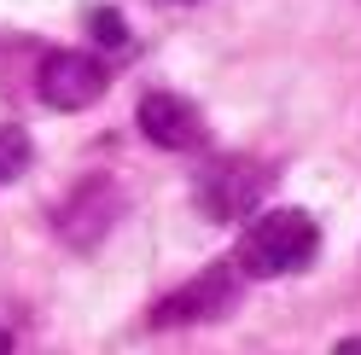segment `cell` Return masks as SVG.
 <instances>
[{
	"label": "cell",
	"mask_w": 361,
	"mask_h": 355,
	"mask_svg": "<svg viewBox=\"0 0 361 355\" xmlns=\"http://www.w3.org/2000/svg\"><path fill=\"white\" fill-rule=\"evenodd\" d=\"M87 24H94V35H99V47H128V30H123V18L117 12H94V18H87Z\"/></svg>",
	"instance_id": "52a82bcc"
},
{
	"label": "cell",
	"mask_w": 361,
	"mask_h": 355,
	"mask_svg": "<svg viewBox=\"0 0 361 355\" xmlns=\"http://www.w3.org/2000/svg\"><path fill=\"white\" fill-rule=\"evenodd\" d=\"M239 303V268L233 262H216L198 280H187L175 297H164L152 309V326L157 332H175V326H198V320H221L228 309Z\"/></svg>",
	"instance_id": "3957f363"
},
{
	"label": "cell",
	"mask_w": 361,
	"mask_h": 355,
	"mask_svg": "<svg viewBox=\"0 0 361 355\" xmlns=\"http://www.w3.org/2000/svg\"><path fill=\"white\" fill-rule=\"evenodd\" d=\"M105 94V64L87 58V53H71V47H53L41 58V99L53 111H82Z\"/></svg>",
	"instance_id": "277c9868"
},
{
	"label": "cell",
	"mask_w": 361,
	"mask_h": 355,
	"mask_svg": "<svg viewBox=\"0 0 361 355\" xmlns=\"http://www.w3.org/2000/svg\"><path fill=\"white\" fill-rule=\"evenodd\" d=\"M314 245H321L314 216H303V210H268V216H251V228L239 233L233 268L251 274V280H280V274L309 268Z\"/></svg>",
	"instance_id": "6da1fadb"
},
{
	"label": "cell",
	"mask_w": 361,
	"mask_h": 355,
	"mask_svg": "<svg viewBox=\"0 0 361 355\" xmlns=\"http://www.w3.org/2000/svg\"><path fill=\"white\" fill-rule=\"evenodd\" d=\"M262 187H268V169H262L257 158L228 151V158H210L204 169H198L192 204L204 210L210 221H239V216H251V210L262 204Z\"/></svg>",
	"instance_id": "7a4b0ae2"
},
{
	"label": "cell",
	"mask_w": 361,
	"mask_h": 355,
	"mask_svg": "<svg viewBox=\"0 0 361 355\" xmlns=\"http://www.w3.org/2000/svg\"><path fill=\"white\" fill-rule=\"evenodd\" d=\"M332 355H361V338H344V344H338Z\"/></svg>",
	"instance_id": "ba28073f"
},
{
	"label": "cell",
	"mask_w": 361,
	"mask_h": 355,
	"mask_svg": "<svg viewBox=\"0 0 361 355\" xmlns=\"http://www.w3.org/2000/svg\"><path fill=\"white\" fill-rule=\"evenodd\" d=\"M24 163H30V135L24 128H0V181L24 175Z\"/></svg>",
	"instance_id": "8992f818"
},
{
	"label": "cell",
	"mask_w": 361,
	"mask_h": 355,
	"mask_svg": "<svg viewBox=\"0 0 361 355\" xmlns=\"http://www.w3.org/2000/svg\"><path fill=\"white\" fill-rule=\"evenodd\" d=\"M140 135L164 151H192V146H204V117L180 94H146L140 99Z\"/></svg>",
	"instance_id": "5b68a950"
},
{
	"label": "cell",
	"mask_w": 361,
	"mask_h": 355,
	"mask_svg": "<svg viewBox=\"0 0 361 355\" xmlns=\"http://www.w3.org/2000/svg\"><path fill=\"white\" fill-rule=\"evenodd\" d=\"M0 355H12V338H6V326H0Z\"/></svg>",
	"instance_id": "9c48e42d"
}]
</instances>
